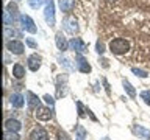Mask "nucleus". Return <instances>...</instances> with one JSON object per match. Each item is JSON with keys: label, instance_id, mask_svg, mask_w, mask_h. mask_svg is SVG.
<instances>
[{"label": "nucleus", "instance_id": "nucleus-17", "mask_svg": "<svg viewBox=\"0 0 150 140\" xmlns=\"http://www.w3.org/2000/svg\"><path fill=\"white\" fill-rule=\"evenodd\" d=\"M13 76L16 79H22L25 76V67L22 64H14L13 65Z\"/></svg>", "mask_w": 150, "mask_h": 140}, {"label": "nucleus", "instance_id": "nucleus-31", "mask_svg": "<svg viewBox=\"0 0 150 140\" xmlns=\"http://www.w3.org/2000/svg\"><path fill=\"white\" fill-rule=\"evenodd\" d=\"M6 9H8L9 13H11V16H13V17H14V14L17 13V6H16V5H13V3H9L8 6H6Z\"/></svg>", "mask_w": 150, "mask_h": 140}, {"label": "nucleus", "instance_id": "nucleus-32", "mask_svg": "<svg viewBox=\"0 0 150 140\" xmlns=\"http://www.w3.org/2000/svg\"><path fill=\"white\" fill-rule=\"evenodd\" d=\"M77 107H78V117H80V118H83V117H84V109H83V104L80 101H77Z\"/></svg>", "mask_w": 150, "mask_h": 140}, {"label": "nucleus", "instance_id": "nucleus-6", "mask_svg": "<svg viewBox=\"0 0 150 140\" xmlns=\"http://www.w3.org/2000/svg\"><path fill=\"white\" fill-rule=\"evenodd\" d=\"M6 48L9 53H13V55H22L23 53V44L21 41H17V39H14V41H8V44H6Z\"/></svg>", "mask_w": 150, "mask_h": 140}, {"label": "nucleus", "instance_id": "nucleus-26", "mask_svg": "<svg viewBox=\"0 0 150 140\" xmlns=\"http://www.w3.org/2000/svg\"><path fill=\"white\" fill-rule=\"evenodd\" d=\"M141 100H144L145 104H150V90H144V92H141Z\"/></svg>", "mask_w": 150, "mask_h": 140}, {"label": "nucleus", "instance_id": "nucleus-8", "mask_svg": "<svg viewBox=\"0 0 150 140\" xmlns=\"http://www.w3.org/2000/svg\"><path fill=\"white\" fill-rule=\"evenodd\" d=\"M67 93V76H58V84H56V97L61 98Z\"/></svg>", "mask_w": 150, "mask_h": 140}, {"label": "nucleus", "instance_id": "nucleus-15", "mask_svg": "<svg viewBox=\"0 0 150 140\" xmlns=\"http://www.w3.org/2000/svg\"><path fill=\"white\" fill-rule=\"evenodd\" d=\"M58 6L63 13H70L75 6V0H58Z\"/></svg>", "mask_w": 150, "mask_h": 140}, {"label": "nucleus", "instance_id": "nucleus-2", "mask_svg": "<svg viewBox=\"0 0 150 140\" xmlns=\"http://www.w3.org/2000/svg\"><path fill=\"white\" fill-rule=\"evenodd\" d=\"M45 20L50 27L55 25V3L53 0H45V11H44Z\"/></svg>", "mask_w": 150, "mask_h": 140}, {"label": "nucleus", "instance_id": "nucleus-23", "mask_svg": "<svg viewBox=\"0 0 150 140\" xmlns=\"http://www.w3.org/2000/svg\"><path fill=\"white\" fill-rule=\"evenodd\" d=\"M11 36H17V37H21V33L16 31L14 28L11 30V27H5V37H11Z\"/></svg>", "mask_w": 150, "mask_h": 140}, {"label": "nucleus", "instance_id": "nucleus-9", "mask_svg": "<svg viewBox=\"0 0 150 140\" xmlns=\"http://www.w3.org/2000/svg\"><path fill=\"white\" fill-rule=\"evenodd\" d=\"M27 62H28V69H30L31 72H38L39 67H41V56L30 55V56H28V59H27Z\"/></svg>", "mask_w": 150, "mask_h": 140}, {"label": "nucleus", "instance_id": "nucleus-10", "mask_svg": "<svg viewBox=\"0 0 150 140\" xmlns=\"http://www.w3.org/2000/svg\"><path fill=\"white\" fill-rule=\"evenodd\" d=\"M77 67L81 73H89L91 72V65L88 64V61L84 59L80 53H77Z\"/></svg>", "mask_w": 150, "mask_h": 140}, {"label": "nucleus", "instance_id": "nucleus-13", "mask_svg": "<svg viewBox=\"0 0 150 140\" xmlns=\"http://www.w3.org/2000/svg\"><path fill=\"white\" fill-rule=\"evenodd\" d=\"M22 128V125H21V121L16 120V118H9L5 121V129L6 131H14V132H19Z\"/></svg>", "mask_w": 150, "mask_h": 140}, {"label": "nucleus", "instance_id": "nucleus-22", "mask_svg": "<svg viewBox=\"0 0 150 140\" xmlns=\"http://www.w3.org/2000/svg\"><path fill=\"white\" fill-rule=\"evenodd\" d=\"M5 140H21V135L17 132H14V131H6L5 132Z\"/></svg>", "mask_w": 150, "mask_h": 140}, {"label": "nucleus", "instance_id": "nucleus-33", "mask_svg": "<svg viewBox=\"0 0 150 140\" xmlns=\"http://www.w3.org/2000/svg\"><path fill=\"white\" fill-rule=\"evenodd\" d=\"M25 42H27V45H28V47H31V48H38V44H36V42L33 41V39H30V37H27Z\"/></svg>", "mask_w": 150, "mask_h": 140}, {"label": "nucleus", "instance_id": "nucleus-7", "mask_svg": "<svg viewBox=\"0 0 150 140\" xmlns=\"http://www.w3.org/2000/svg\"><path fill=\"white\" fill-rule=\"evenodd\" d=\"M52 117H53V114H52V107H42V106H39L36 109V118L38 120L49 121V120H52Z\"/></svg>", "mask_w": 150, "mask_h": 140}, {"label": "nucleus", "instance_id": "nucleus-1", "mask_svg": "<svg viewBox=\"0 0 150 140\" xmlns=\"http://www.w3.org/2000/svg\"><path fill=\"white\" fill-rule=\"evenodd\" d=\"M110 50L114 55H124L130 50V44L128 41L122 39V37H116V39H112L110 42Z\"/></svg>", "mask_w": 150, "mask_h": 140}, {"label": "nucleus", "instance_id": "nucleus-27", "mask_svg": "<svg viewBox=\"0 0 150 140\" xmlns=\"http://www.w3.org/2000/svg\"><path fill=\"white\" fill-rule=\"evenodd\" d=\"M131 72H133L136 76H139V78H147V72H144V70H141V69L133 67V69H131Z\"/></svg>", "mask_w": 150, "mask_h": 140}, {"label": "nucleus", "instance_id": "nucleus-11", "mask_svg": "<svg viewBox=\"0 0 150 140\" xmlns=\"http://www.w3.org/2000/svg\"><path fill=\"white\" fill-rule=\"evenodd\" d=\"M27 103H28V107L30 109H38L41 106V100L38 98L36 93L33 92H27Z\"/></svg>", "mask_w": 150, "mask_h": 140}, {"label": "nucleus", "instance_id": "nucleus-14", "mask_svg": "<svg viewBox=\"0 0 150 140\" xmlns=\"http://www.w3.org/2000/svg\"><path fill=\"white\" fill-rule=\"evenodd\" d=\"M30 139H31V140H49V134H47L45 129L38 128V129H35V131L30 134Z\"/></svg>", "mask_w": 150, "mask_h": 140}, {"label": "nucleus", "instance_id": "nucleus-5", "mask_svg": "<svg viewBox=\"0 0 150 140\" xmlns=\"http://www.w3.org/2000/svg\"><path fill=\"white\" fill-rule=\"evenodd\" d=\"M69 48L70 50H74L75 53H84V51L88 50V47H86V44H84V42L80 39V37H74L72 41L69 42Z\"/></svg>", "mask_w": 150, "mask_h": 140}, {"label": "nucleus", "instance_id": "nucleus-18", "mask_svg": "<svg viewBox=\"0 0 150 140\" xmlns=\"http://www.w3.org/2000/svg\"><path fill=\"white\" fill-rule=\"evenodd\" d=\"M134 132L138 134L139 137H142V139H150V131L142 128V126H134Z\"/></svg>", "mask_w": 150, "mask_h": 140}, {"label": "nucleus", "instance_id": "nucleus-28", "mask_svg": "<svg viewBox=\"0 0 150 140\" xmlns=\"http://www.w3.org/2000/svg\"><path fill=\"white\" fill-rule=\"evenodd\" d=\"M56 140H70L69 134L66 132V131H58V134H56Z\"/></svg>", "mask_w": 150, "mask_h": 140}, {"label": "nucleus", "instance_id": "nucleus-4", "mask_svg": "<svg viewBox=\"0 0 150 140\" xmlns=\"http://www.w3.org/2000/svg\"><path fill=\"white\" fill-rule=\"evenodd\" d=\"M63 27H64V30L69 33V34H75V33L78 31V23L77 20H75V17H64L63 19Z\"/></svg>", "mask_w": 150, "mask_h": 140}, {"label": "nucleus", "instance_id": "nucleus-16", "mask_svg": "<svg viewBox=\"0 0 150 140\" xmlns=\"http://www.w3.org/2000/svg\"><path fill=\"white\" fill-rule=\"evenodd\" d=\"M9 103H11L13 107H17V109H21L25 101H23V97L21 95V93H13V95L9 97Z\"/></svg>", "mask_w": 150, "mask_h": 140}, {"label": "nucleus", "instance_id": "nucleus-19", "mask_svg": "<svg viewBox=\"0 0 150 140\" xmlns=\"http://www.w3.org/2000/svg\"><path fill=\"white\" fill-rule=\"evenodd\" d=\"M122 84H124V89H125V92L128 93V95L131 97V98H136V90H134V87L131 86V84L127 81V79H124L122 81Z\"/></svg>", "mask_w": 150, "mask_h": 140}, {"label": "nucleus", "instance_id": "nucleus-20", "mask_svg": "<svg viewBox=\"0 0 150 140\" xmlns=\"http://www.w3.org/2000/svg\"><path fill=\"white\" fill-rule=\"evenodd\" d=\"M13 22H14V17H11V13L6 9V11L3 13V23H5V27H11Z\"/></svg>", "mask_w": 150, "mask_h": 140}, {"label": "nucleus", "instance_id": "nucleus-3", "mask_svg": "<svg viewBox=\"0 0 150 140\" xmlns=\"http://www.w3.org/2000/svg\"><path fill=\"white\" fill-rule=\"evenodd\" d=\"M19 20H21L22 28H23L25 31L31 33V34H35V33L38 31V28H36V25H35V22H33V19H31L30 16H27V14H21V16H19Z\"/></svg>", "mask_w": 150, "mask_h": 140}, {"label": "nucleus", "instance_id": "nucleus-24", "mask_svg": "<svg viewBox=\"0 0 150 140\" xmlns=\"http://www.w3.org/2000/svg\"><path fill=\"white\" fill-rule=\"evenodd\" d=\"M61 65H63L66 70H69V72L75 70V67H74L72 64H70V59H67V58H61Z\"/></svg>", "mask_w": 150, "mask_h": 140}, {"label": "nucleus", "instance_id": "nucleus-29", "mask_svg": "<svg viewBox=\"0 0 150 140\" xmlns=\"http://www.w3.org/2000/svg\"><path fill=\"white\" fill-rule=\"evenodd\" d=\"M96 51H97L98 55H103V53H105V45H103V42L97 41V44H96Z\"/></svg>", "mask_w": 150, "mask_h": 140}, {"label": "nucleus", "instance_id": "nucleus-21", "mask_svg": "<svg viewBox=\"0 0 150 140\" xmlns=\"http://www.w3.org/2000/svg\"><path fill=\"white\" fill-rule=\"evenodd\" d=\"M86 139V129L83 126H77V132H75V140H84Z\"/></svg>", "mask_w": 150, "mask_h": 140}, {"label": "nucleus", "instance_id": "nucleus-34", "mask_svg": "<svg viewBox=\"0 0 150 140\" xmlns=\"http://www.w3.org/2000/svg\"><path fill=\"white\" fill-rule=\"evenodd\" d=\"M103 84H105V89H106V93H110V84H108L106 79H103Z\"/></svg>", "mask_w": 150, "mask_h": 140}, {"label": "nucleus", "instance_id": "nucleus-12", "mask_svg": "<svg viewBox=\"0 0 150 140\" xmlns=\"http://www.w3.org/2000/svg\"><path fill=\"white\" fill-rule=\"evenodd\" d=\"M55 42H56V47H58V50H61V51H64V50L69 48V42L66 41V37H64L63 33H56Z\"/></svg>", "mask_w": 150, "mask_h": 140}, {"label": "nucleus", "instance_id": "nucleus-25", "mask_svg": "<svg viewBox=\"0 0 150 140\" xmlns=\"http://www.w3.org/2000/svg\"><path fill=\"white\" fill-rule=\"evenodd\" d=\"M42 3H45V0H28V5L33 8V9H38L42 6Z\"/></svg>", "mask_w": 150, "mask_h": 140}, {"label": "nucleus", "instance_id": "nucleus-30", "mask_svg": "<svg viewBox=\"0 0 150 140\" xmlns=\"http://www.w3.org/2000/svg\"><path fill=\"white\" fill-rule=\"evenodd\" d=\"M44 101H45V104H49L50 107H53V106H55V100H53V97H50L49 93H47V95H44Z\"/></svg>", "mask_w": 150, "mask_h": 140}]
</instances>
